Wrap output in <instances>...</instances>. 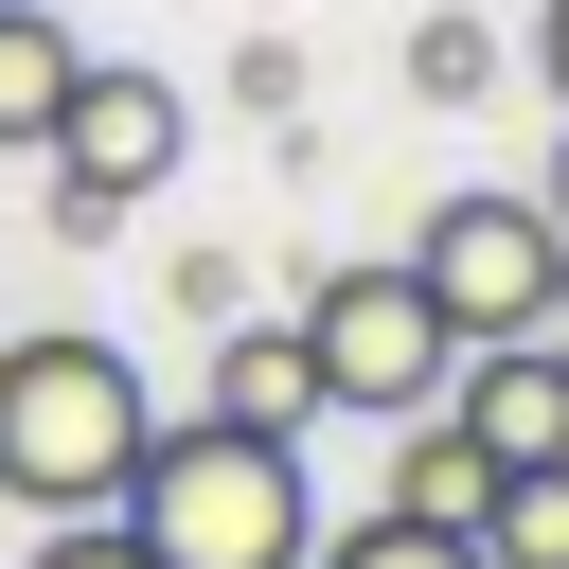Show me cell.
<instances>
[{"instance_id":"cell-6","label":"cell","mask_w":569,"mask_h":569,"mask_svg":"<svg viewBox=\"0 0 569 569\" xmlns=\"http://www.w3.org/2000/svg\"><path fill=\"white\" fill-rule=\"evenodd\" d=\"M445 427L516 480V462H569V356L551 338H480L462 373H445Z\"/></svg>"},{"instance_id":"cell-13","label":"cell","mask_w":569,"mask_h":569,"mask_svg":"<svg viewBox=\"0 0 569 569\" xmlns=\"http://www.w3.org/2000/svg\"><path fill=\"white\" fill-rule=\"evenodd\" d=\"M18 569H142V533H124V516H53Z\"/></svg>"},{"instance_id":"cell-9","label":"cell","mask_w":569,"mask_h":569,"mask_svg":"<svg viewBox=\"0 0 569 569\" xmlns=\"http://www.w3.org/2000/svg\"><path fill=\"white\" fill-rule=\"evenodd\" d=\"M480 498H498V462L445 427V409H409V445H391V498L373 516H427V533H480Z\"/></svg>"},{"instance_id":"cell-15","label":"cell","mask_w":569,"mask_h":569,"mask_svg":"<svg viewBox=\"0 0 569 569\" xmlns=\"http://www.w3.org/2000/svg\"><path fill=\"white\" fill-rule=\"evenodd\" d=\"M533 89H551V124H569V0H533Z\"/></svg>"},{"instance_id":"cell-8","label":"cell","mask_w":569,"mask_h":569,"mask_svg":"<svg viewBox=\"0 0 569 569\" xmlns=\"http://www.w3.org/2000/svg\"><path fill=\"white\" fill-rule=\"evenodd\" d=\"M71 71H89V36H71L53 0H0V160H36V142H53Z\"/></svg>"},{"instance_id":"cell-1","label":"cell","mask_w":569,"mask_h":569,"mask_svg":"<svg viewBox=\"0 0 569 569\" xmlns=\"http://www.w3.org/2000/svg\"><path fill=\"white\" fill-rule=\"evenodd\" d=\"M142 445H160V391H142L124 338H89V320L0 338V498H18L36 533H53V516H107Z\"/></svg>"},{"instance_id":"cell-5","label":"cell","mask_w":569,"mask_h":569,"mask_svg":"<svg viewBox=\"0 0 569 569\" xmlns=\"http://www.w3.org/2000/svg\"><path fill=\"white\" fill-rule=\"evenodd\" d=\"M409 284L445 302L462 356H480V338H551V320H569V231H551L533 196H445V213L409 231Z\"/></svg>"},{"instance_id":"cell-12","label":"cell","mask_w":569,"mask_h":569,"mask_svg":"<svg viewBox=\"0 0 569 569\" xmlns=\"http://www.w3.org/2000/svg\"><path fill=\"white\" fill-rule=\"evenodd\" d=\"M302 569H480V533H427V516H356V533H320Z\"/></svg>"},{"instance_id":"cell-16","label":"cell","mask_w":569,"mask_h":569,"mask_svg":"<svg viewBox=\"0 0 569 569\" xmlns=\"http://www.w3.org/2000/svg\"><path fill=\"white\" fill-rule=\"evenodd\" d=\"M533 213H551V231H569V124H551V178H533Z\"/></svg>"},{"instance_id":"cell-11","label":"cell","mask_w":569,"mask_h":569,"mask_svg":"<svg viewBox=\"0 0 569 569\" xmlns=\"http://www.w3.org/2000/svg\"><path fill=\"white\" fill-rule=\"evenodd\" d=\"M498 89V36L480 18H409V107H480Z\"/></svg>"},{"instance_id":"cell-2","label":"cell","mask_w":569,"mask_h":569,"mask_svg":"<svg viewBox=\"0 0 569 569\" xmlns=\"http://www.w3.org/2000/svg\"><path fill=\"white\" fill-rule=\"evenodd\" d=\"M124 533H142V569H302L320 551V498H302V445H267V427H160L142 462H124V498H107Z\"/></svg>"},{"instance_id":"cell-7","label":"cell","mask_w":569,"mask_h":569,"mask_svg":"<svg viewBox=\"0 0 569 569\" xmlns=\"http://www.w3.org/2000/svg\"><path fill=\"white\" fill-rule=\"evenodd\" d=\"M213 427H267V445H302L320 427V373H302V320H213V391H196Z\"/></svg>"},{"instance_id":"cell-10","label":"cell","mask_w":569,"mask_h":569,"mask_svg":"<svg viewBox=\"0 0 569 569\" xmlns=\"http://www.w3.org/2000/svg\"><path fill=\"white\" fill-rule=\"evenodd\" d=\"M480 569H569V462H516L480 498Z\"/></svg>"},{"instance_id":"cell-4","label":"cell","mask_w":569,"mask_h":569,"mask_svg":"<svg viewBox=\"0 0 569 569\" xmlns=\"http://www.w3.org/2000/svg\"><path fill=\"white\" fill-rule=\"evenodd\" d=\"M36 160H53V231L89 249V231H124V213L196 160V89H178V71H142V53H89Z\"/></svg>"},{"instance_id":"cell-14","label":"cell","mask_w":569,"mask_h":569,"mask_svg":"<svg viewBox=\"0 0 569 569\" xmlns=\"http://www.w3.org/2000/svg\"><path fill=\"white\" fill-rule=\"evenodd\" d=\"M231 89H249L267 124H302V53H284V36H249V53H231Z\"/></svg>"},{"instance_id":"cell-3","label":"cell","mask_w":569,"mask_h":569,"mask_svg":"<svg viewBox=\"0 0 569 569\" xmlns=\"http://www.w3.org/2000/svg\"><path fill=\"white\" fill-rule=\"evenodd\" d=\"M284 320H302V373H320V409H356V427H409V409H445V373H462V338H445V302L409 284V249H373V267H320Z\"/></svg>"},{"instance_id":"cell-17","label":"cell","mask_w":569,"mask_h":569,"mask_svg":"<svg viewBox=\"0 0 569 569\" xmlns=\"http://www.w3.org/2000/svg\"><path fill=\"white\" fill-rule=\"evenodd\" d=\"M551 356H569V320H551Z\"/></svg>"}]
</instances>
